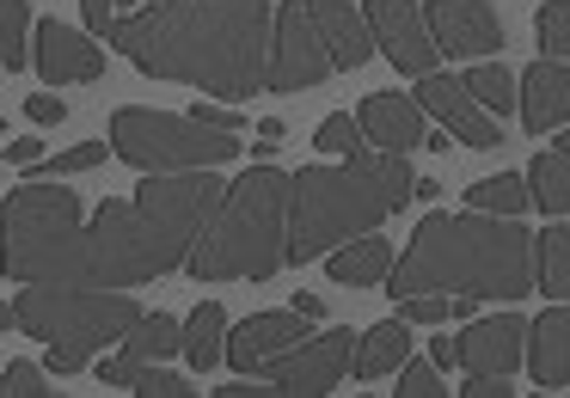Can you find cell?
Instances as JSON below:
<instances>
[{
  "instance_id": "1",
  "label": "cell",
  "mask_w": 570,
  "mask_h": 398,
  "mask_svg": "<svg viewBox=\"0 0 570 398\" xmlns=\"http://www.w3.org/2000/svg\"><path fill=\"white\" fill-rule=\"evenodd\" d=\"M271 0H154L111 26V43L154 80L252 99L271 74Z\"/></svg>"
},
{
  "instance_id": "2",
  "label": "cell",
  "mask_w": 570,
  "mask_h": 398,
  "mask_svg": "<svg viewBox=\"0 0 570 398\" xmlns=\"http://www.w3.org/2000/svg\"><path fill=\"white\" fill-rule=\"evenodd\" d=\"M215 185L209 172H148L129 202H99L92 227L75 233L68 282L80 288H141L154 276L185 270L203 221H209Z\"/></svg>"
},
{
  "instance_id": "3",
  "label": "cell",
  "mask_w": 570,
  "mask_h": 398,
  "mask_svg": "<svg viewBox=\"0 0 570 398\" xmlns=\"http://www.w3.org/2000/svg\"><path fill=\"white\" fill-rule=\"evenodd\" d=\"M533 233L515 215H430L393 263L386 295H466V300H528L533 295Z\"/></svg>"
},
{
  "instance_id": "4",
  "label": "cell",
  "mask_w": 570,
  "mask_h": 398,
  "mask_svg": "<svg viewBox=\"0 0 570 398\" xmlns=\"http://www.w3.org/2000/svg\"><path fill=\"white\" fill-rule=\"evenodd\" d=\"M411 202L405 153H350V166H301L288 178L283 263H313L356 233H374Z\"/></svg>"
},
{
  "instance_id": "5",
  "label": "cell",
  "mask_w": 570,
  "mask_h": 398,
  "mask_svg": "<svg viewBox=\"0 0 570 398\" xmlns=\"http://www.w3.org/2000/svg\"><path fill=\"white\" fill-rule=\"evenodd\" d=\"M283 221H288V172L258 160L239 185H222L185 270L197 282H271L283 270Z\"/></svg>"
},
{
  "instance_id": "6",
  "label": "cell",
  "mask_w": 570,
  "mask_h": 398,
  "mask_svg": "<svg viewBox=\"0 0 570 398\" xmlns=\"http://www.w3.org/2000/svg\"><path fill=\"white\" fill-rule=\"evenodd\" d=\"M136 300L124 288H80V282H26L13 319L26 337L50 344V374H80L92 349L117 344L136 325Z\"/></svg>"
},
{
  "instance_id": "7",
  "label": "cell",
  "mask_w": 570,
  "mask_h": 398,
  "mask_svg": "<svg viewBox=\"0 0 570 398\" xmlns=\"http://www.w3.org/2000/svg\"><path fill=\"white\" fill-rule=\"evenodd\" d=\"M80 233V197L62 185H43V178H26V185L7 197L0 209V270L13 282H68V251H75Z\"/></svg>"
},
{
  "instance_id": "8",
  "label": "cell",
  "mask_w": 570,
  "mask_h": 398,
  "mask_svg": "<svg viewBox=\"0 0 570 398\" xmlns=\"http://www.w3.org/2000/svg\"><path fill=\"white\" fill-rule=\"evenodd\" d=\"M111 153L129 160L136 172H209V166L234 160L239 141H234V129H209L197 117L124 105L111 117Z\"/></svg>"
},
{
  "instance_id": "9",
  "label": "cell",
  "mask_w": 570,
  "mask_h": 398,
  "mask_svg": "<svg viewBox=\"0 0 570 398\" xmlns=\"http://www.w3.org/2000/svg\"><path fill=\"white\" fill-rule=\"evenodd\" d=\"M332 56H325L320 31H313L307 7L301 0H283L271 19V74H264V87L271 92H313L320 80H332Z\"/></svg>"
},
{
  "instance_id": "10",
  "label": "cell",
  "mask_w": 570,
  "mask_h": 398,
  "mask_svg": "<svg viewBox=\"0 0 570 398\" xmlns=\"http://www.w3.org/2000/svg\"><path fill=\"white\" fill-rule=\"evenodd\" d=\"M350 349H356V331H350V325H337V331H325V337H301L295 349H283V356L264 361L258 374L283 398H325L337 380H344Z\"/></svg>"
},
{
  "instance_id": "11",
  "label": "cell",
  "mask_w": 570,
  "mask_h": 398,
  "mask_svg": "<svg viewBox=\"0 0 570 398\" xmlns=\"http://www.w3.org/2000/svg\"><path fill=\"white\" fill-rule=\"evenodd\" d=\"M423 26L448 62H491L503 50V19H497L491 0H430Z\"/></svg>"
},
{
  "instance_id": "12",
  "label": "cell",
  "mask_w": 570,
  "mask_h": 398,
  "mask_svg": "<svg viewBox=\"0 0 570 398\" xmlns=\"http://www.w3.org/2000/svg\"><path fill=\"white\" fill-rule=\"evenodd\" d=\"M368 38H374V50L386 56V62L399 68V74H430L435 62H442V50H435V38H430V26H423V7L417 0H368Z\"/></svg>"
},
{
  "instance_id": "13",
  "label": "cell",
  "mask_w": 570,
  "mask_h": 398,
  "mask_svg": "<svg viewBox=\"0 0 570 398\" xmlns=\"http://www.w3.org/2000/svg\"><path fill=\"white\" fill-rule=\"evenodd\" d=\"M417 105L442 117V129H448L454 141H466V148H503V129H497V117L472 105V92L460 87V74H442V68L417 74Z\"/></svg>"
},
{
  "instance_id": "14",
  "label": "cell",
  "mask_w": 570,
  "mask_h": 398,
  "mask_svg": "<svg viewBox=\"0 0 570 398\" xmlns=\"http://www.w3.org/2000/svg\"><path fill=\"white\" fill-rule=\"evenodd\" d=\"M31 62L50 87H87V80L105 74V43H92L87 31L62 26V19H43L38 43H31Z\"/></svg>"
},
{
  "instance_id": "15",
  "label": "cell",
  "mask_w": 570,
  "mask_h": 398,
  "mask_svg": "<svg viewBox=\"0 0 570 398\" xmlns=\"http://www.w3.org/2000/svg\"><path fill=\"white\" fill-rule=\"evenodd\" d=\"M521 331H528V319H515V312H497V319H479L466 325V337H448V349H454V368L466 374H515L521 368Z\"/></svg>"
},
{
  "instance_id": "16",
  "label": "cell",
  "mask_w": 570,
  "mask_h": 398,
  "mask_svg": "<svg viewBox=\"0 0 570 398\" xmlns=\"http://www.w3.org/2000/svg\"><path fill=\"white\" fill-rule=\"evenodd\" d=\"M362 123V141H368L374 153H411L423 148V105L405 99V92H368L356 111Z\"/></svg>"
},
{
  "instance_id": "17",
  "label": "cell",
  "mask_w": 570,
  "mask_h": 398,
  "mask_svg": "<svg viewBox=\"0 0 570 398\" xmlns=\"http://www.w3.org/2000/svg\"><path fill=\"white\" fill-rule=\"evenodd\" d=\"M301 337H307V319H301L295 307H288V312H252V319L222 344V356L234 361L239 374H258L264 361L283 356V349H295Z\"/></svg>"
},
{
  "instance_id": "18",
  "label": "cell",
  "mask_w": 570,
  "mask_h": 398,
  "mask_svg": "<svg viewBox=\"0 0 570 398\" xmlns=\"http://www.w3.org/2000/svg\"><path fill=\"white\" fill-rule=\"evenodd\" d=\"M307 7V19H313V31H320V43H325V56H332V68H362L374 56V38H368V19L350 7V0H301Z\"/></svg>"
},
{
  "instance_id": "19",
  "label": "cell",
  "mask_w": 570,
  "mask_h": 398,
  "mask_svg": "<svg viewBox=\"0 0 570 398\" xmlns=\"http://www.w3.org/2000/svg\"><path fill=\"white\" fill-rule=\"evenodd\" d=\"M521 356H528L533 380H540L546 392H558V386L570 380V312H564V300H552V307L521 331Z\"/></svg>"
},
{
  "instance_id": "20",
  "label": "cell",
  "mask_w": 570,
  "mask_h": 398,
  "mask_svg": "<svg viewBox=\"0 0 570 398\" xmlns=\"http://www.w3.org/2000/svg\"><path fill=\"white\" fill-rule=\"evenodd\" d=\"M515 99H521V117H528L533 136L564 129V117H570V74H564V62H546V56H540V62L515 80Z\"/></svg>"
},
{
  "instance_id": "21",
  "label": "cell",
  "mask_w": 570,
  "mask_h": 398,
  "mask_svg": "<svg viewBox=\"0 0 570 398\" xmlns=\"http://www.w3.org/2000/svg\"><path fill=\"white\" fill-rule=\"evenodd\" d=\"M160 356H178V325L166 319V312H136V325L124 331V356L105 361L99 380L105 386H129V374H136L141 361H160Z\"/></svg>"
},
{
  "instance_id": "22",
  "label": "cell",
  "mask_w": 570,
  "mask_h": 398,
  "mask_svg": "<svg viewBox=\"0 0 570 398\" xmlns=\"http://www.w3.org/2000/svg\"><path fill=\"white\" fill-rule=\"evenodd\" d=\"M325 270H332L337 288H374V282H386V270H393V246L374 239V233H356V246L344 239V246L325 251Z\"/></svg>"
},
{
  "instance_id": "23",
  "label": "cell",
  "mask_w": 570,
  "mask_h": 398,
  "mask_svg": "<svg viewBox=\"0 0 570 398\" xmlns=\"http://www.w3.org/2000/svg\"><path fill=\"white\" fill-rule=\"evenodd\" d=\"M405 356H411V325L405 319H381L374 331L356 337V349H350V374H356V380H381V374H393Z\"/></svg>"
},
{
  "instance_id": "24",
  "label": "cell",
  "mask_w": 570,
  "mask_h": 398,
  "mask_svg": "<svg viewBox=\"0 0 570 398\" xmlns=\"http://www.w3.org/2000/svg\"><path fill=\"white\" fill-rule=\"evenodd\" d=\"M222 337H227L222 300H203V307L190 312V325H178V349H185V361H190L197 374H209L215 361H222Z\"/></svg>"
},
{
  "instance_id": "25",
  "label": "cell",
  "mask_w": 570,
  "mask_h": 398,
  "mask_svg": "<svg viewBox=\"0 0 570 398\" xmlns=\"http://www.w3.org/2000/svg\"><path fill=\"white\" fill-rule=\"evenodd\" d=\"M528 258H533V288H540L546 300H564L570 295V233L564 227H546L540 239L528 246Z\"/></svg>"
},
{
  "instance_id": "26",
  "label": "cell",
  "mask_w": 570,
  "mask_h": 398,
  "mask_svg": "<svg viewBox=\"0 0 570 398\" xmlns=\"http://www.w3.org/2000/svg\"><path fill=\"white\" fill-rule=\"evenodd\" d=\"M521 185H528V202H540L546 215H564L570 209V153L564 148H546L540 160L528 166V178H521Z\"/></svg>"
},
{
  "instance_id": "27",
  "label": "cell",
  "mask_w": 570,
  "mask_h": 398,
  "mask_svg": "<svg viewBox=\"0 0 570 398\" xmlns=\"http://www.w3.org/2000/svg\"><path fill=\"white\" fill-rule=\"evenodd\" d=\"M460 87L472 92V105H479V111H497V117H503L509 105H515V74H509L497 56H491V62H472L466 74H460Z\"/></svg>"
},
{
  "instance_id": "28",
  "label": "cell",
  "mask_w": 570,
  "mask_h": 398,
  "mask_svg": "<svg viewBox=\"0 0 570 398\" xmlns=\"http://www.w3.org/2000/svg\"><path fill=\"white\" fill-rule=\"evenodd\" d=\"M26 31H31V7L26 0H0V74H13V68L31 62Z\"/></svg>"
},
{
  "instance_id": "29",
  "label": "cell",
  "mask_w": 570,
  "mask_h": 398,
  "mask_svg": "<svg viewBox=\"0 0 570 398\" xmlns=\"http://www.w3.org/2000/svg\"><path fill=\"white\" fill-rule=\"evenodd\" d=\"M466 202L484 215H521L528 209V185H521L515 172H497V178H479V185L466 190Z\"/></svg>"
},
{
  "instance_id": "30",
  "label": "cell",
  "mask_w": 570,
  "mask_h": 398,
  "mask_svg": "<svg viewBox=\"0 0 570 398\" xmlns=\"http://www.w3.org/2000/svg\"><path fill=\"white\" fill-rule=\"evenodd\" d=\"M105 153H111V141H80V148H68V153L31 160V178H75V172H92V166H105Z\"/></svg>"
},
{
  "instance_id": "31",
  "label": "cell",
  "mask_w": 570,
  "mask_h": 398,
  "mask_svg": "<svg viewBox=\"0 0 570 398\" xmlns=\"http://www.w3.org/2000/svg\"><path fill=\"white\" fill-rule=\"evenodd\" d=\"M460 312H472V300H448V295H399V319L405 325H448L460 319Z\"/></svg>"
},
{
  "instance_id": "32",
  "label": "cell",
  "mask_w": 570,
  "mask_h": 398,
  "mask_svg": "<svg viewBox=\"0 0 570 398\" xmlns=\"http://www.w3.org/2000/svg\"><path fill=\"white\" fill-rule=\"evenodd\" d=\"M533 31H540V56H546V62H564V56H570V7H564V0H546L540 19H533Z\"/></svg>"
},
{
  "instance_id": "33",
  "label": "cell",
  "mask_w": 570,
  "mask_h": 398,
  "mask_svg": "<svg viewBox=\"0 0 570 398\" xmlns=\"http://www.w3.org/2000/svg\"><path fill=\"white\" fill-rule=\"evenodd\" d=\"M129 392L136 398H190L197 386H190L185 374H166V368H154V361H141V368L129 374Z\"/></svg>"
},
{
  "instance_id": "34",
  "label": "cell",
  "mask_w": 570,
  "mask_h": 398,
  "mask_svg": "<svg viewBox=\"0 0 570 398\" xmlns=\"http://www.w3.org/2000/svg\"><path fill=\"white\" fill-rule=\"evenodd\" d=\"M313 148H320V153H344V160H350V153H362L368 141H362V123H356V117H350V111H337V117H325V123H320Z\"/></svg>"
},
{
  "instance_id": "35",
  "label": "cell",
  "mask_w": 570,
  "mask_h": 398,
  "mask_svg": "<svg viewBox=\"0 0 570 398\" xmlns=\"http://www.w3.org/2000/svg\"><path fill=\"white\" fill-rule=\"evenodd\" d=\"M399 398H442L448 386H442V374H435V361H399Z\"/></svg>"
},
{
  "instance_id": "36",
  "label": "cell",
  "mask_w": 570,
  "mask_h": 398,
  "mask_svg": "<svg viewBox=\"0 0 570 398\" xmlns=\"http://www.w3.org/2000/svg\"><path fill=\"white\" fill-rule=\"evenodd\" d=\"M0 392H13V398H43V392H50V380H43L38 361H7V380H0Z\"/></svg>"
},
{
  "instance_id": "37",
  "label": "cell",
  "mask_w": 570,
  "mask_h": 398,
  "mask_svg": "<svg viewBox=\"0 0 570 398\" xmlns=\"http://www.w3.org/2000/svg\"><path fill=\"white\" fill-rule=\"evenodd\" d=\"M190 117H197V123H209V129H234V136H239V129H246V117H239V105H190Z\"/></svg>"
},
{
  "instance_id": "38",
  "label": "cell",
  "mask_w": 570,
  "mask_h": 398,
  "mask_svg": "<svg viewBox=\"0 0 570 398\" xmlns=\"http://www.w3.org/2000/svg\"><path fill=\"white\" fill-rule=\"evenodd\" d=\"M26 117H31L38 129H50V123H62V117H68V105L50 99V92H31V99H26Z\"/></svg>"
},
{
  "instance_id": "39",
  "label": "cell",
  "mask_w": 570,
  "mask_h": 398,
  "mask_svg": "<svg viewBox=\"0 0 570 398\" xmlns=\"http://www.w3.org/2000/svg\"><path fill=\"white\" fill-rule=\"evenodd\" d=\"M80 13H87V31H92V38H111V26H117V0H80Z\"/></svg>"
},
{
  "instance_id": "40",
  "label": "cell",
  "mask_w": 570,
  "mask_h": 398,
  "mask_svg": "<svg viewBox=\"0 0 570 398\" xmlns=\"http://www.w3.org/2000/svg\"><path fill=\"white\" fill-rule=\"evenodd\" d=\"M222 398H283V392H276V386L264 380V374H246L239 386H222Z\"/></svg>"
},
{
  "instance_id": "41",
  "label": "cell",
  "mask_w": 570,
  "mask_h": 398,
  "mask_svg": "<svg viewBox=\"0 0 570 398\" xmlns=\"http://www.w3.org/2000/svg\"><path fill=\"white\" fill-rule=\"evenodd\" d=\"M7 160H19V166L43 160V141H7Z\"/></svg>"
},
{
  "instance_id": "42",
  "label": "cell",
  "mask_w": 570,
  "mask_h": 398,
  "mask_svg": "<svg viewBox=\"0 0 570 398\" xmlns=\"http://www.w3.org/2000/svg\"><path fill=\"white\" fill-rule=\"evenodd\" d=\"M288 307H295L301 319H325V300L320 295H301V288H295V300H288Z\"/></svg>"
},
{
  "instance_id": "43",
  "label": "cell",
  "mask_w": 570,
  "mask_h": 398,
  "mask_svg": "<svg viewBox=\"0 0 570 398\" xmlns=\"http://www.w3.org/2000/svg\"><path fill=\"white\" fill-rule=\"evenodd\" d=\"M13 325H19V319H13V307H7V300H0V331H13Z\"/></svg>"
},
{
  "instance_id": "44",
  "label": "cell",
  "mask_w": 570,
  "mask_h": 398,
  "mask_svg": "<svg viewBox=\"0 0 570 398\" xmlns=\"http://www.w3.org/2000/svg\"><path fill=\"white\" fill-rule=\"evenodd\" d=\"M124 7H154V0H124Z\"/></svg>"
}]
</instances>
